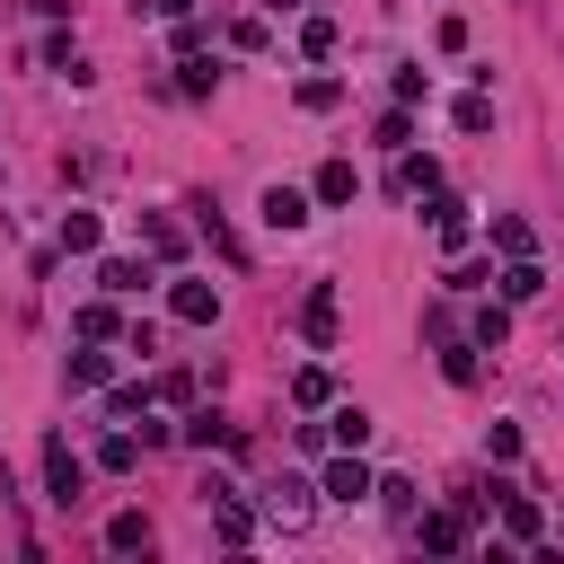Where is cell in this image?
<instances>
[{
  "label": "cell",
  "mask_w": 564,
  "mask_h": 564,
  "mask_svg": "<svg viewBox=\"0 0 564 564\" xmlns=\"http://www.w3.org/2000/svg\"><path fill=\"white\" fill-rule=\"evenodd\" d=\"M79 485H88V458H79L62 432H44V502H62V511H70V502H79Z\"/></svg>",
  "instance_id": "6da1fadb"
},
{
  "label": "cell",
  "mask_w": 564,
  "mask_h": 564,
  "mask_svg": "<svg viewBox=\"0 0 564 564\" xmlns=\"http://www.w3.org/2000/svg\"><path fill=\"white\" fill-rule=\"evenodd\" d=\"M203 502H212V538H220V546H247V538H256V511L238 502V485H220V476H212V485H203Z\"/></svg>",
  "instance_id": "7a4b0ae2"
},
{
  "label": "cell",
  "mask_w": 564,
  "mask_h": 564,
  "mask_svg": "<svg viewBox=\"0 0 564 564\" xmlns=\"http://www.w3.org/2000/svg\"><path fill=\"white\" fill-rule=\"evenodd\" d=\"M370 485H379V476L361 467V449H344V458H326V476H317V494H326V502H370Z\"/></svg>",
  "instance_id": "3957f363"
},
{
  "label": "cell",
  "mask_w": 564,
  "mask_h": 564,
  "mask_svg": "<svg viewBox=\"0 0 564 564\" xmlns=\"http://www.w3.org/2000/svg\"><path fill=\"white\" fill-rule=\"evenodd\" d=\"M167 317H176V326H212V317H220V291H212V282H176V291H167Z\"/></svg>",
  "instance_id": "277c9868"
},
{
  "label": "cell",
  "mask_w": 564,
  "mask_h": 564,
  "mask_svg": "<svg viewBox=\"0 0 564 564\" xmlns=\"http://www.w3.org/2000/svg\"><path fill=\"white\" fill-rule=\"evenodd\" d=\"M256 212H264V229H308V194L300 185H264Z\"/></svg>",
  "instance_id": "5b68a950"
},
{
  "label": "cell",
  "mask_w": 564,
  "mask_h": 564,
  "mask_svg": "<svg viewBox=\"0 0 564 564\" xmlns=\"http://www.w3.org/2000/svg\"><path fill=\"white\" fill-rule=\"evenodd\" d=\"M97 282H106L115 300H141V291H150V264H132V256H106V264H97Z\"/></svg>",
  "instance_id": "8992f818"
},
{
  "label": "cell",
  "mask_w": 564,
  "mask_h": 564,
  "mask_svg": "<svg viewBox=\"0 0 564 564\" xmlns=\"http://www.w3.org/2000/svg\"><path fill=\"white\" fill-rule=\"evenodd\" d=\"M300 335H308V344H335V291H326V282L300 300Z\"/></svg>",
  "instance_id": "52a82bcc"
},
{
  "label": "cell",
  "mask_w": 564,
  "mask_h": 564,
  "mask_svg": "<svg viewBox=\"0 0 564 564\" xmlns=\"http://www.w3.org/2000/svg\"><path fill=\"white\" fill-rule=\"evenodd\" d=\"M308 502H317V485H300V476H282V485L264 494V511H273V520H291V529L308 520Z\"/></svg>",
  "instance_id": "ba28073f"
},
{
  "label": "cell",
  "mask_w": 564,
  "mask_h": 564,
  "mask_svg": "<svg viewBox=\"0 0 564 564\" xmlns=\"http://www.w3.org/2000/svg\"><path fill=\"white\" fill-rule=\"evenodd\" d=\"M397 194H441V167L432 159H414V150H397V176H388Z\"/></svg>",
  "instance_id": "9c48e42d"
},
{
  "label": "cell",
  "mask_w": 564,
  "mask_h": 564,
  "mask_svg": "<svg viewBox=\"0 0 564 564\" xmlns=\"http://www.w3.org/2000/svg\"><path fill=\"white\" fill-rule=\"evenodd\" d=\"M494 282H502V300H538V291H546V273H538V256H511V264H502Z\"/></svg>",
  "instance_id": "30bf717a"
},
{
  "label": "cell",
  "mask_w": 564,
  "mask_h": 564,
  "mask_svg": "<svg viewBox=\"0 0 564 564\" xmlns=\"http://www.w3.org/2000/svg\"><path fill=\"white\" fill-rule=\"evenodd\" d=\"M141 449H150L141 432H106V441H97V467H106V476H132V458H141Z\"/></svg>",
  "instance_id": "8fae6325"
},
{
  "label": "cell",
  "mask_w": 564,
  "mask_h": 564,
  "mask_svg": "<svg viewBox=\"0 0 564 564\" xmlns=\"http://www.w3.org/2000/svg\"><path fill=\"white\" fill-rule=\"evenodd\" d=\"M423 546H432V555H458V546H467V511H432V520H423Z\"/></svg>",
  "instance_id": "7c38bea8"
},
{
  "label": "cell",
  "mask_w": 564,
  "mask_h": 564,
  "mask_svg": "<svg viewBox=\"0 0 564 564\" xmlns=\"http://www.w3.org/2000/svg\"><path fill=\"white\" fill-rule=\"evenodd\" d=\"M352 194H361L352 159H326V167H317V203H352Z\"/></svg>",
  "instance_id": "4fadbf2b"
},
{
  "label": "cell",
  "mask_w": 564,
  "mask_h": 564,
  "mask_svg": "<svg viewBox=\"0 0 564 564\" xmlns=\"http://www.w3.org/2000/svg\"><path fill=\"white\" fill-rule=\"evenodd\" d=\"M97 212H62V256H97Z\"/></svg>",
  "instance_id": "5bb4252c"
},
{
  "label": "cell",
  "mask_w": 564,
  "mask_h": 564,
  "mask_svg": "<svg viewBox=\"0 0 564 564\" xmlns=\"http://www.w3.org/2000/svg\"><path fill=\"white\" fill-rule=\"evenodd\" d=\"M326 441H335V449H361V441H370V414H361V405H335V414H326Z\"/></svg>",
  "instance_id": "9a60e30c"
},
{
  "label": "cell",
  "mask_w": 564,
  "mask_h": 564,
  "mask_svg": "<svg viewBox=\"0 0 564 564\" xmlns=\"http://www.w3.org/2000/svg\"><path fill=\"white\" fill-rule=\"evenodd\" d=\"M538 529H546V520H538V502H520V494H511V502H502V538H511V546H538Z\"/></svg>",
  "instance_id": "2e32d148"
},
{
  "label": "cell",
  "mask_w": 564,
  "mask_h": 564,
  "mask_svg": "<svg viewBox=\"0 0 564 564\" xmlns=\"http://www.w3.org/2000/svg\"><path fill=\"white\" fill-rule=\"evenodd\" d=\"M432 238H441V247H467V212H458L449 194H432Z\"/></svg>",
  "instance_id": "e0dca14e"
},
{
  "label": "cell",
  "mask_w": 564,
  "mask_h": 564,
  "mask_svg": "<svg viewBox=\"0 0 564 564\" xmlns=\"http://www.w3.org/2000/svg\"><path fill=\"white\" fill-rule=\"evenodd\" d=\"M79 335H88V344H106V335H123V317H115V291L79 308Z\"/></svg>",
  "instance_id": "ac0fdd59"
},
{
  "label": "cell",
  "mask_w": 564,
  "mask_h": 564,
  "mask_svg": "<svg viewBox=\"0 0 564 564\" xmlns=\"http://www.w3.org/2000/svg\"><path fill=\"white\" fill-rule=\"evenodd\" d=\"M106 546H115V555L150 546V520H141V511H115V520H106Z\"/></svg>",
  "instance_id": "d6986e66"
},
{
  "label": "cell",
  "mask_w": 564,
  "mask_h": 564,
  "mask_svg": "<svg viewBox=\"0 0 564 564\" xmlns=\"http://www.w3.org/2000/svg\"><path fill=\"white\" fill-rule=\"evenodd\" d=\"M185 441H194V449H238V432H229L220 414H194V423H185Z\"/></svg>",
  "instance_id": "ffe728a7"
},
{
  "label": "cell",
  "mask_w": 564,
  "mask_h": 564,
  "mask_svg": "<svg viewBox=\"0 0 564 564\" xmlns=\"http://www.w3.org/2000/svg\"><path fill=\"white\" fill-rule=\"evenodd\" d=\"M212 79H220V70H212L203 53H185V62H176V88H185V97H212Z\"/></svg>",
  "instance_id": "44dd1931"
},
{
  "label": "cell",
  "mask_w": 564,
  "mask_h": 564,
  "mask_svg": "<svg viewBox=\"0 0 564 564\" xmlns=\"http://www.w3.org/2000/svg\"><path fill=\"white\" fill-rule=\"evenodd\" d=\"M449 123H458V132H494V97H458Z\"/></svg>",
  "instance_id": "7402d4cb"
},
{
  "label": "cell",
  "mask_w": 564,
  "mask_h": 564,
  "mask_svg": "<svg viewBox=\"0 0 564 564\" xmlns=\"http://www.w3.org/2000/svg\"><path fill=\"white\" fill-rule=\"evenodd\" d=\"M141 238H150V256H185V229H176V220H159V212L141 220Z\"/></svg>",
  "instance_id": "603a6c76"
},
{
  "label": "cell",
  "mask_w": 564,
  "mask_h": 564,
  "mask_svg": "<svg viewBox=\"0 0 564 564\" xmlns=\"http://www.w3.org/2000/svg\"><path fill=\"white\" fill-rule=\"evenodd\" d=\"M106 379H115L106 352H70V388H106Z\"/></svg>",
  "instance_id": "cb8c5ba5"
},
{
  "label": "cell",
  "mask_w": 564,
  "mask_h": 564,
  "mask_svg": "<svg viewBox=\"0 0 564 564\" xmlns=\"http://www.w3.org/2000/svg\"><path fill=\"white\" fill-rule=\"evenodd\" d=\"M300 53L326 62V53H335V18H308V26H300Z\"/></svg>",
  "instance_id": "d4e9b609"
},
{
  "label": "cell",
  "mask_w": 564,
  "mask_h": 564,
  "mask_svg": "<svg viewBox=\"0 0 564 564\" xmlns=\"http://www.w3.org/2000/svg\"><path fill=\"white\" fill-rule=\"evenodd\" d=\"M335 97H344V79H300V106L308 115H335Z\"/></svg>",
  "instance_id": "484cf974"
},
{
  "label": "cell",
  "mask_w": 564,
  "mask_h": 564,
  "mask_svg": "<svg viewBox=\"0 0 564 564\" xmlns=\"http://www.w3.org/2000/svg\"><path fill=\"white\" fill-rule=\"evenodd\" d=\"M494 247H502V256H529L538 238H529V220H511V212H502V220H494Z\"/></svg>",
  "instance_id": "4316f807"
},
{
  "label": "cell",
  "mask_w": 564,
  "mask_h": 564,
  "mask_svg": "<svg viewBox=\"0 0 564 564\" xmlns=\"http://www.w3.org/2000/svg\"><path fill=\"white\" fill-rule=\"evenodd\" d=\"M502 335H511V308H494V300H485V308H476V344H494V352H502Z\"/></svg>",
  "instance_id": "83f0119b"
},
{
  "label": "cell",
  "mask_w": 564,
  "mask_h": 564,
  "mask_svg": "<svg viewBox=\"0 0 564 564\" xmlns=\"http://www.w3.org/2000/svg\"><path fill=\"white\" fill-rule=\"evenodd\" d=\"M326 397H335L326 370H300V379H291V405H326Z\"/></svg>",
  "instance_id": "f1b7e54d"
},
{
  "label": "cell",
  "mask_w": 564,
  "mask_h": 564,
  "mask_svg": "<svg viewBox=\"0 0 564 564\" xmlns=\"http://www.w3.org/2000/svg\"><path fill=\"white\" fill-rule=\"evenodd\" d=\"M405 141H414V115H405V106H397V115H379V150H405Z\"/></svg>",
  "instance_id": "f546056e"
},
{
  "label": "cell",
  "mask_w": 564,
  "mask_h": 564,
  "mask_svg": "<svg viewBox=\"0 0 564 564\" xmlns=\"http://www.w3.org/2000/svg\"><path fill=\"white\" fill-rule=\"evenodd\" d=\"M441 370H449V388H476V352H467V344H449V352H441Z\"/></svg>",
  "instance_id": "4dcf8cb0"
},
{
  "label": "cell",
  "mask_w": 564,
  "mask_h": 564,
  "mask_svg": "<svg viewBox=\"0 0 564 564\" xmlns=\"http://www.w3.org/2000/svg\"><path fill=\"white\" fill-rule=\"evenodd\" d=\"M150 397H167V405H185V397H194V370H159V379H150Z\"/></svg>",
  "instance_id": "1f68e13d"
},
{
  "label": "cell",
  "mask_w": 564,
  "mask_h": 564,
  "mask_svg": "<svg viewBox=\"0 0 564 564\" xmlns=\"http://www.w3.org/2000/svg\"><path fill=\"white\" fill-rule=\"evenodd\" d=\"M388 97L397 106H423V70H388Z\"/></svg>",
  "instance_id": "d6a6232c"
},
{
  "label": "cell",
  "mask_w": 564,
  "mask_h": 564,
  "mask_svg": "<svg viewBox=\"0 0 564 564\" xmlns=\"http://www.w3.org/2000/svg\"><path fill=\"white\" fill-rule=\"evenodd\" d=\"M370 494H379V502H388V511H414V485H405V476H379V485H370Z\"/></svg>",
  "instance_id": "836d02e7"
},
{
  "label": "cell",
  "mask_w": 564,
  "mask_h": 564,
  "mask_svg": "<svg viewBox=\"0 0 564 564\" xmlns=\"http://www.w3.org/2000/svg\"><path fill=\"white\" fill-rule=\"evenodd\" d=\"M159 18H194V0H159Z\"/></svg>",
  "instance_id": "e575fe53"
},
{
  "label": "cell",
  "mask_w": 564,
  "mask_h": 564,
  "mask_svg": "<svg viewBox=\"0 0 564 564\" xmlns=\"http://www.w3.org/2000/svg\"><path fill=\"white\" fill-rule=\"evenodd\" d=\"M264 9H300V0H264Z\"/></svg>",
  "instance_id": "d590c367"
}]
</instances>
